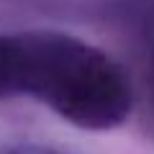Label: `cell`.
Returning <instances> with one entry per match:
<instances>
[{
    "label": "cell",
    "instance_id": "cell-1",
    "mask_svg": "<svg viewBox=\"0 0 154 154\" xmlns=\"http://www.w3.org/2000/svg\"><path fill=\"white\" fill-rule=\"evenodd\" d=\"M5 95H33L85 128L116 126L131 108L121 67L62 33L0 36V98Z\"/></svg>",
    "mask_w": 154,
    "mask_h": 154
},
{
    "label": "cell",
    "instance_id": "cell-2",
    "mask_svg": "<svg viewBox=\"0 0 154 154\" xmlns=\"http://www.w3.org/2000/svg\"><path fill=\"white\" fill-rule=\"evenodd\" d=\"M144 98H146V113L154 126V21L149 26V38H146V51H144Z\"/></svg>",
    "mask_w": 154,
    "mask_h": 154
}]
</instances>
